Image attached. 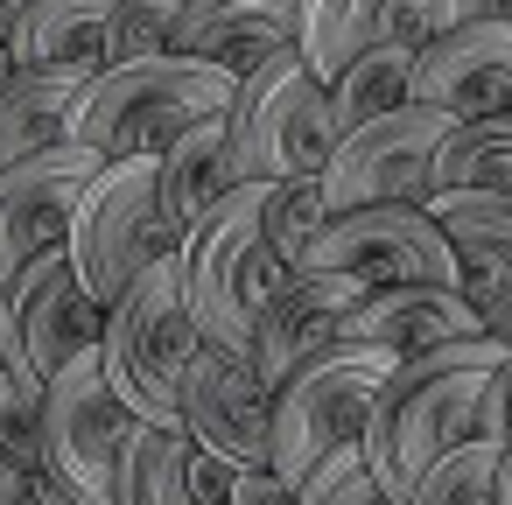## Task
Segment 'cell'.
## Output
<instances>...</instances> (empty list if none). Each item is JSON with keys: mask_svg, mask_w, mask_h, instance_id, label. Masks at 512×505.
Instances as JSON below:
<instances>
[{"mask_svg": "<svg viewBox=\"0 0 512 505\" xmlns=\"http://www.w3.org/2000/svg\"><path fill=\"white\" fill-rule=\"evenodd\" d=\"M302 274H351L365 288H456L463 295V253L435 225L428 204H365L337 211L309 253L295 260ZM288 267V274H295Z\"/></svg>", "mask_w": 512, "mask_h": 505, "instance_id": "ba28073f", "label": "cell"}, {"mask_svg": "<svg viewBox=\"0 0 512 505\" xmlns=\"http://www.w3.org/2000/svg\"><path fill=\"white\" fill-rule=\"evenodd\" d=\"M442 134H449V113L414 106V99L400 113H379V120L337 134V148L316 176L330 218L365 211V204H428V169H435Z\"/></svg>", "mask_w": 512, "mask_h": 505, "instance_id": "8fae6325", "label": "cell"}, {"mask_svg": "<svg viewBox=\"0 0 512 505\" xmlns=\"http://www.w3.org/2000/svg\"><path fill=\"white\" fill-rule=\"evenodd\" d=\"M176 0H120L113 15V36H106V71L113 64H134V57H162L176 43Z\"/></svg>", "mask_w": 512, "mask_h": 505, "instance_id": "f1b7e54d", "label": "cell"}, {"mask_svg": "<svg viewBox=\"0 0 512 505\" xmlns=\"http://www.w3.org/2000/svg\"><path fill=\"white\" fill-rule=\"evenodd\" d=\"M498 358H505L498 337H463V344H442V351H421V358L393 365V379L379 386L372 421L358 435V456L393 505H407V491L421 484V470L435 456H449L456 442L477 435L484 379H491Z\"/></svg>", "mask_w": 512, "mask_h": 505, "instance_id": "6da1fadb", "label": "cell"}, {"mask_svg": "<svg viewBox=\"0 0 512 505\" xmlns=\"http://www.w3.org/2000/svg\"><path fill=\"white\" fill-rule=\"evenodd\" d=\"M295 43H302V0H183L169 50L225 64L232 78H246Z\"/></svg>", "mask_w": 512, "mask_h": 505, "instance_id": "2e32d148", "label": "cell"}, {"mask_svg": "<svg viewBox=\"0 0 512 505\" xmlns=\"http://www.w3.org/2000/svg\"><path fill=\"white\" fill-rule=\"evenodd\" d=\"M407 505H498V442L470 435L449 456H435L407 491Z\"/></svg>", "mask_w": 512, "mask_h": 505, "instance_id": "484cf974", "label": "cell"}, {"mask_svg": "<svg viewBox=\"0 0 512 505\" xmlns=\"http://www.w3.org/2000/svg\"><path fill=\"white\" fill-rule=\"evenodd\" d=\"M225 505H295V484H281L274 470H232V498Z\"/></svg>", "mask_w": 512, "mask_h": 505, "instance_id": "d6a6232c", "label": "cell"}, {"mask_svg": "<svg viewBox=\"0 0 512 505\" xmlns=\"http://www.w3.org/2000/svg\"><path fill=\"white\" fill-rule=\"evenodd\" d=\"M134 407L106 386L99 351L71 358L43 386V477L78 491L85 505H113L120 491V456L134 442Z\"/></svg>", "mask_w": 512, "mask_h": 505, "instance_id": "9c48e42d", "label": "cell"}, {"mask_svg": "<svg viewBox=\"0 0 512 505\" xmlns=\"http://www.w3.org/2000/svg\"><path fill=\"white\" fill-rule=\"evenodd\" d=\"M260 225H267V246L281 253V267H295L309 253V239L330 225V204H323V183L316 176H288V183H260Z\"/></svg>", "mask_w": 512, "mask_h": 505, "instance_id": "4316f807", "label": "cell"}, {"mask_svg": "<svg viewBox=\"0 0 512 505\" xmlns=\"http://www.w3.org/2000/svg\"><path fill=\"white\" fill-rule=\"evenodd\" d=\"M99 169H106V155L85 148V141H57V148L29 155L15 169H0V288L64 246L71 211H78V197Z\"/></svg>", "mask_w": 512, "mask_h": 505, "instance_id": "7c38bea8", "label": "cell"}, {"mask_svg": "<svg viewBox=\"0 0 512 505\" xmlns=\"http://www.w3.org/2000/svg\"><path fill=\"white\" fill-rule=\"evenodd\" d=\"M99 337H106V309L85 295L64 246L0 288V365H15L29 386H50L71 358L99 351Z\"/></svg>", "mask_w": 512, "mask_h": 505, "instance_id": "30bf717a", "label": "cell"}, {"mask_svg": "<svg viewBox=\"0 0 512 505\" xmlns=\"http://www.w3.org/2000/svg\"><path fill=\"white\" fill-rule=\"evenodd\" d=\"M456 190H512V106L449 120L428 169V197H456Z\"/></svg>", "mask_w": 512, "mask_h": 505, "instance_id": "cb8c5ba5", "label": "cell"}, {"mask_svg": "<svg viewBox=\"0 0 512 505\" xmlns=\"http://www.w3.org/2000/svg\"><path fill=\"white\" fill-rule=\"evenodd\" d=\"M85 71H15L0 85V169H15L57 141H71L78 99H85Z\"/></svg>", "mask_w": 512, "mask_h": 505, "instance_id": "603a6c76", "label": "cell"}, {"mask_svg": "<svg viewBox=\"0 0 512 505\" xmlns=\"http://www.w3.org/2000/svg\"><path fill=\"white\" fill-rule=\"evenodd\" d=\"M232 92H239V78L225 64H204V57H183V50L134 57V64H113V71H99L85 85L78 120H71V141L99 148L106 162L162 155L197 120L232 113Z\"/></svg>", "mask_w": 512, "mask_h": 505, "instance_id": "7a4b0ae2", "label": "cell"}, {"mask_svg": "<svg viewBox=\"0 0 512 505\" xmlns=\"http://www.w3.org/2000/svg\"><path fill=\"white\" fill-rule=\"evenodd\" d=\"M477 435L484 442H512V351L491 365V379H484V414H477Z\"/></svg>", "mask_w": 512, "mask_h": 505, "instance_id": "4dcf8cb0", "label": "cell"}, {"mask_svg": "<svg viewBox=\"0 0 512 505\" xmlns=\"http://www.w3.org/2000/svg\"><path fill=\"white\" fill-rule=\"evenodd\" d=\"M232 498V463L197 449L183 428H134L120 456V491L113 505H225Z\"/></svg>", "mask_w": 512, "mask_h": 505, "instance_id": "ac0fdd59", "label": "cell"}, {"mask_svg": "<svg viewBox=\"0 0 512 505\" xmlns=\"http://www.w3.org/2000/svg\"><path fill=\"white\" fill-rule=\"evenodd\" d=\"M29 8H36V0H0V43H8V36L29 22Z\"/></svg>", "mask_w": 512, "mask_h": 505, "instance_id": "d590c367", "label": "cell"}, {"mask_svg": "<svg viewBox=\"0 0 512 505\" xmlns=\"http://www.w3.org/2000/svg\"><path fill=\"white\" fill-rule=\"evenodd\" d=\"M169 225H162V197H155V155H127V162H106L78 211H71V232H64V260L71 274L85 281V295L99 309H113L162 253H169Z\"/></svg>", "mask_w": 512, "mask_h": 505, "instance_id": "52a82bcc", "label": "cell"}, {"mask_svg": "<svg viewBox=\"0 0 512 505\" xmlns=\"http://www.w3.org/2000/svg\"><path fill=\"white\" fill-rule=\"evenodd\" d=\"M176 8H183V0H176Z\"/></svg>", "mask_w": 512, "mask_h": 505, "instance_id": "ab89813d", "label": "cell"}, {"mask_svg": "<svg viewBox=\"0 0 512 505\" xmlns=\"http://www.w3.org/2000/svg\"><path fill=\"white\" fill-rule=\"evenodd\" d=\"M463 22H512V0H428V36Z\"/></svg>", "mask_w": 512, "mask_h": 505, "instance_id": "1f68e13d", "label": "cell"}, {"mask_svg": "<svg viewBox=\"0 0 512 505\" xmlns=\"http://www.w3.org/2000/svg\"><path fill=\"white\" fill-rule=\"evenodd\" d=\"M120 0H36L29 22L8 36L15 71H106V36H113Z\"/></svg>", "mask_w": 512, "mask_h": 505, "instance_id": "44dd1931", "label": "cell"}, {"mask_svg": "<svg viewBox=\"0 0 512 505\" xmlns=\"http://www.w3.org/2000/svg\"><path fill=\"white\" fill-rule=\"evenodd\" d=\"M176 267H183V309H190L197 337L211 351L246 358L267 295L288 281V267H281V253L267 246V225H260V183H239L225 204H211L176 239Z\"/></svg>", "mask_w": 512, "mask_h": 505, "instance_id": "3957f363", "label": "cell"}, {"mask_svg": "<svg viewBox=\"0 0 512 505\" xmlns=\"http://www.w3.org/2000/svg\"><path fill=\"white\" fill-rule=\"evenodd\" d=\"M15 78V57H8V43H0V85H8Z\"/></svg>", "mask_w": 512, "mask_h": 505, "instance_id": "f35d334b", "label": "cell"}, {"mask_svg": "<svg viewBox=\"0 0 512 505\" xmlns=\"http://www.w3.org/2000/svg\"><path fill=\"white\" fill-rule=\"evenodd\" d=\"M183 435L232 470H267L274 463V393L253 379L246 358L204 344L183 379Z\"/></svg>", "mask_w": 512, "mask_h": 505, "instance_id": "4fadbf2b", "label": "cell"}, {"mask_svg": "<svg viewBox=\"0 0 512 505\" xmlns=\"http://www.w3.org/2000/svg\"><path fill=\"white\" fill-rule=\"evenodd\" d=\"M498 505H512V442L498 449Z\"/></svg>", "mask_w": 512, "mask_h": 505, "instance_id": "8d00e7d4", "label": "cell"}, {"mask_svg": "<svg viewBox=\"0 0 512 505\" xmlns=\"http://www.w3.org/2000/svg\"><path fill=\"white\" fill-rule=\"evenodd\" d=\"M379 43H428V0H302V64L330 85Z\"/></svg>", "mask_w": 512, "mask_h": 505, "instance_id": "d6986e66", "label": "cell"}, {"mask_svg": "<svg viewBox=\"0 0 512 505\" xmlns=\"http://www.w3.org/2000/svg\"><path fill=\"white\" fill-rule=\"evenodd\" d=\"M365 295H372V288L351 281V274H302V267H295V274L267 295V309H260V323H253V351H246L253 379H260L267 393H281L288 372H302L323 344H337L344 316H351Z\"/></svg>", "mask_w": 512, "mask_h": 505, "instance_id": "5bb4252c", "label": "cell"}, {"mask_svg": "<svg viewBox=\"0 0 512 505\" xmlns=\"http://www.w3.org/2000/svg\"><path fill=\"white\" fill-rule=\"evenodd\" d=\"M337 337H351V344H386L393 358H421V351L484 337V316H477L456 288H372V295L344 316Z\"/></svg>", "mask_w": 512, "mask_h": 505, "instance_id": "e0dca14e", "label": "cell"}, {"mask_svg": "<svg viewBox=\"0 0 512 505\" xmlns=\"http://www.w3.org/2000/svg\"><path fill=\"white\" fill-rule=\"evenodd\" d=\"M414 50L421 43H379V50L351 57L330 78V120H337V134H351V127L379 120V113H400L414 99Z\"/></svg>", "mask_w": 512, "mask_h": 505, "instance_id": "d4e9b609", "label": "cell"}, {"mask_svg": "<svg viewBox=\"0 0 512 505\" xmlns=\"http://www.w3.org/2000/svg\"><path fill=\"white\" fill-rule=\"evenodd\" d=\"M414 106L449 120L505 113L512 106V22H463L414 50Z\"/></svg>", "mask_w": 512, "mask_h": 505, "instance_id": "9a60e30c", "label": "cell"}, {"mask_svg": "<svg viewBox=\"0 0 512 505\" xmlns=\"http://www.w3.org/2000/svg\"><path fill=\"white\" fill-rule=\"evenodd\" d=\"M428 211L463 253V302L477 309L512 281V190H456V197H428Z\"/></svg>", "mask_w": 512, "mask_h": 505, "instance_id": "7402d4cb", "label": "cell"}, {"mask_svg": "<svg viewBox=\"0 0 512 505\" xmlns=\"http://www.w3.org/2000/svg\"><path fill=\"white\" fill-rule=\"evenodd\" d=\"M0 505H43V477L22 470L15 456H0Z\"/></svg>", "mask_w": 512, "mask_h": 505, "instance_id": "836d02e7", "label": "cell"}, {"mask_svg": "<svg viewBox=\"0 0 512 505\" xmlns=\"http://www.w3.org/2000/svg\"><path fill=\"white\" fill-rule=\"evenodd\" d=\"M295 505H393V498L379 491V477L365 470L358 449H337L295 484Z\"/></svg>", "mask_w": 512, "mask_h": 505, "instance_id": "f546056e", "label": "cell"}, {"mask_svg": "<svg viewBox=\"0 0 512 505\" xmlns=\"http://www.w3.org/2000/svg\"><path fill=\"white\" fill-rule=\"evenodd\" d=\"M0 456L43 477V386H29L15 365H0Z\"/></svg>", "mask_w": 512, "mask_h": 505, "instance_id": "83f0119b", "label": "cell"}, {"mask_svg": "<svg viewBox=\"0 0 512 505\" xmlns=\"http://www.w3.org/2000/svg\"><path fill=\"white\" fill-rule=\"evenodd\" d=\"M43 505H85V498H78V491H64V484H50V477H43Z\"/></svg>", "mask_w": 512, "mask_h": 505, "instance_id": "74e56055", "label": "cell"}, {"mask_svg": "<svg viewBox=\"0 0 512 505\" xmlns=\"http://www.w3.org/2000/svg\"><path fill=\"white\" fill-rule=\"evenodd\" d=\"M225 127H232V169H239V183L323 176V162L337 148L330 85L302 64V50H281L260 71H246L239 92H232Z\"/></svg>", "mask_w": 512, "mask_h": 505, "instance_id": "8992f818", "label": "cell"}, {"mask_svg": "<svg viewBox=\"0 0 512 505\" xmlns=\"http://www.w3.org/2000/svg\"><path fill=\"white\" fill-rule=\"evenodd\" d=\"M393 351L386 344H323L302 372H288V386L274 393V477L281 484H302L323 456L337 449H358L365 421H372V400L379 386L393 379Z\"/></svg>", "mask_w": 512, "mask_h": 505, "instance_id": "5b68a950", "label": "cell"}, {"mask_svg": "<svg viewBox=\"0 0 512 505\" xmlns=\"http://www.w3.org/2000/svg\"><path fill=\"white\" fill-rule=\"evenodd\" d=\"M239 190V169H232V127L225 113L218 120H197L190 134H176L162 155H155V197H162V225L169 239H183L211 204H225Z\"/></svg>", "mask_w": 512, "mask_h": 505, "instance_id": "ffe728a7", "label": "cell"}, {"mask_svg": "<svg viewBox=\"0 0 512 505\" xmlns=\"http://www.w3.org/2000/svg\"><path fill=\"white\" fill-rule=\"evenodd\" d=\"M477 316H484V337H498V344L512 351V281H505L498 295H484V302H477Z\"/></svg>", "mask_w": 512, "mask_h": 505, "instance_id": "e575fe53", "label": "cell"}, {"mask_svg": "<svg viewBox=\"0 0 512 505\" xmlns=\"http://www.w3.org/2000/svg\"><path fill=\"white\" fill-rule=\"evenodd\" d=\"M204 337L183 309V267L176 246L106 309V337H99V365L106 386L134 407V421L148 428H183V379L197 365Z\"/></svg>", "mask_w": 512, "mask_h": 505, "instance_id": "277c9868", "label": "cell"}]
</instances>
